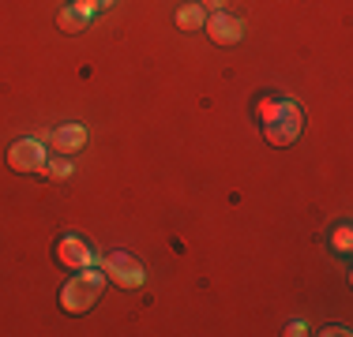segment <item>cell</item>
<instances>
[{
	"mask_svg": "<svg viewBox=\"0 0 353 337\" xmlns=\"http://www.w3.org/2000/svg\"><path fill=\"white\" fill-rule=\"evenodd\" d=\"M102 289H105V274L98 266L90 270H75V277H68L61 289V307L68 315H87L98 300H102Z\"/></svg>",
	"mask_w": 353,
	"mask_h": 337,
	"instance_id": "1",
	"label": "cell"
},
{
	"mask_svg": "<svg viewBox=\"0 0 353 337\" xmlns=\"http://www.w3.org/2000/svg\"><path fill=\"white\" fill-rule=\"evenodd\" d=\"M225 4V0H211V8H222Z\"/></svg>",
	"mask_w": 353,
	"mask_h": 337,
	"instance_id": "13",
	"label": "cell"
},
{
	"mask_svg": "<svg viewBox=\"0 0 353 337\" xmlns=\"http://www.w3.org/2000/svg\"><path fill=\"white\" fill-rule=\"evenodd\" d=\"M57 23H61V30H68V34H79V30L87 27L90 19H87V15L79 12V8H72V4H68V8H64V12H61V15H57Z\"/></svg>",
	"mask_w": 353,
	"mask_h": 337,
	"instance_id": "9",
	"label": "cell"
},
{
	"mask_svg": "<svg viewBox=\"0 0 353 337\" xmlns=\"http://www.w3.org/2000/svg\"><path fill=\"white\" fill-rule=\"evenodd\" d=\"M173 23H176L181 30H203V23H207V8H203V4H184V8H176Z\"/></svg>",
	"mask_w": 353,
	"mask_h": 337,
	"instance_id": "8",
	"label": "cell"
},
{
	"mask_svg": "<svg viewBox=\"0 0 353 337\" xmlns=\"http://www.w3.org/2000/svg\"><path fill=\"white\" fill-rule=\"evenodd\" d=\"M57 259H61V266H68V270L98 266V251L90 248V240H83V236H61V243H57Z\"/></svg>",
	"mask_w": 353,
	"mask_h": 337,
	"instance_id": "4",
	"label": "cell"
},
{
	"mask_svg": "<svg viewBox=\"0 0 353 337\" xmlns=\"http://www.w3.org/2000/svg\"><path fill=\"white\" fill-rule=\"evenodd\" d=\"M98 270L105 274V281L121 285V289H139L143 281H147V270L136 255H128V251H109V255L98 259Z\"/></svg>",
	"mask_w": 353,
	"mask_h": 337,
	"instance_id": "3",
	"label": "cell"
},
{
	"mask_svg": "<svg viewBox=\"0 0 353 337\" xmlns=\"http://www.w3.org/2000/svg\"><path fill=\"white\" fill-rule=\"evenodd\" d=\"M38 173H46V176H49V180H64V176H72V165H68V162H64V157H61V154H57V162H46V165H41V168H38Z\"/></svg>",
	"mask_w": 353,
	"mask_h": 337,
	"instance_id": "10",
	"label": "cell"
},
{
	"mask_svg": "<svg viewBox=\"0 0 353 337\" xmlns=\"http://www.w3.org/2000/svg\"><path fill=\"white\" fill-rule=\"evenodd\" d=\"M203 27L211 34V41H218V45H237V41L245 38V23H241L237 15H225V12L211 15V23H203Z\"/></svg>",
	"mask_w": 353,
	"mask_h": 337,
	"instance_id": "6",
	"label": "cell"
},
{
	"mask_svg": "<svg viewBox=\"0 0 353 337\" xmlns=\"http://www.w3.org/2000/svg\"><path fill=\"white\" fill-rule=\"evenodd\" d=\"M8 165H12V173H38V168L46 165V146H41V139L12 142V150H8Z\"/></svg>",
	"mask_w": 353,
	"mask_h": 337,
	"instance_id": "5",
	"label": "cell"
},
{
	"mask_svg": "<svg viewBox=\"0 0 353 337\" xmlns=\"http://www.w3.org/2000/svg\"><path fill=\"white\" fill-rule=\"evenodd\" d=\"M301 131H305V109L293 105V101H279V109L263 120V135L274 146H290Z\"/></svg>",
	"mask_w": 353,
	"mask_h": 337,
	"instance_id": "2",
	"label": "cell"
},
{
	"mask_svg": "<svg viewBox=\"0 0 353 337\" xmlns=\"http://www.w3.org/2000/svg\"><path fill=\"white\" fill-rule=\"evenodd\" d=\"M46 142L57 154H75V150H83V142H87V128H83V124H64V128L49 131Z\"/></svg>",
	"mask_w": 353,
	"mask_h": 337,
	"instance_id": "7",
	"label": "cell"
},
{
	"mask_svg": "<svg viewBox=\"0 0 353 337\" xmlns=\"http://www.w3.org/2000/svg\"><path fill=\"white\" fill-rule=\"evenodd\" d=\"M72 8H79L87 19H94V15L102 12V0H72Z\"/></svg>",
	"mask_w": 353,
	"mask_h": 337,
	"instance_id": "12",
	"label": "cell"
},
{
	"mask_svg": "<svg viewBox=\"0 0 353 337\" xmlns=\"http://www.w3.org/2000/svg\"><path fill=\"white\" fill-rule=\"evenodd\" d=\"M331 243H334V251H339V255H350V248H353V229H350L346 221L334 229V240H331Z\"/></svg>",
	"mask_w": 353,
	"mask_h": 337,
	"instance_id": "11",
	"label": "cell"
},
{
	"mask_svg": "<svg viewBox=\"0 0 353 337\" xmlns=\"http://www.w3.org/2000/svg\"><path fill=\"white\" fill-rule=\"evenodd\" d=\"M102 4H113V0H102Z\"/></svg>",
	"mask_w": 353,
	"mask_h": 337,
	"instance_id": "14",
	"label": "cell"
}]
</instances>
